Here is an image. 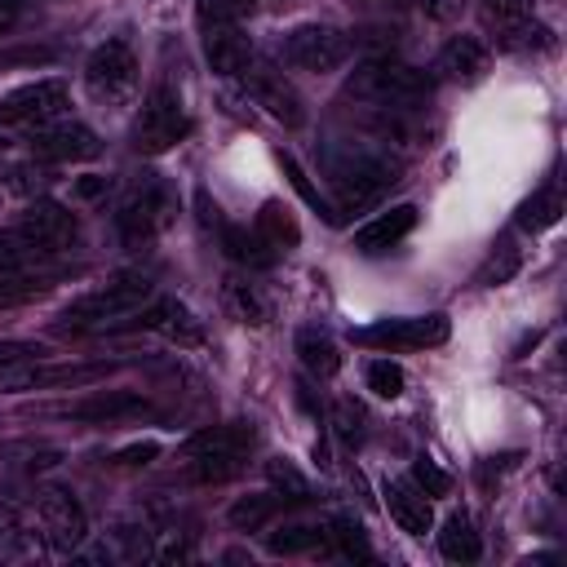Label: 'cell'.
<instances>
[{"label": "cell", "instance_id": "cell-9", "mask_svg": "<svg viewBox=\"0 0 567 567\" xmlns=\"http://www.w3.org/2000/svg\"><path fill=\"white\" fill-rule=\"evenodd\" d=\"M35 518H40V532H44L53 554H75L84 545V536H89L84 505L66 487H44L40 501H35Z\"/></svg>", "mask_w": 567, "mask_h": 567}, {"label": "cell", "instance_id": "cell-21", "mask_svg": "<svg viewBox=\"0 0 567 567\" xmlns=\"http://www.w3.org/2000/svg\"><path fill=\"white\" fill-rule=\"evenodd\" d=\"M385 509H390V518L399 523V532H408V536H425V532L434 527L430 496H425L416 483H408V478H390V483H385Z\"/></svg>", "mask_w": 567, "mask_h": 567}, {"label": "cell", "instance_id": "cell-30", "mask_svg": "<svg viewBox=\"0 0 567 567\" xmlns=\"http://www.w3.org/2000/svg\"><path fill=\"white\" fill-rule=\"evenodd\" d=\"M323 540H328V527H319V523H288V527L266 536L270 554H306V549H315Z\"/></svg>", "mask_w": 567, "mask_h": 567}, {"label": "cell", "instance_id": "cell-38", "mask_svg": "<svg viewBox=\"0 0 567 567\" xmlns=\"http://www.w3.org/2000/svg\"><path fill=\"white\" fill-rule=\"evenodd\" d=\"M328 536H332L350 558H359V563L372 558V545H368V536H363V527H359L354 518H332V523H328Z\"/></svg>", "mask_w": 567, "mask_h": 567}, {"label": "cell", "instance_id": "cell-35", "mask_svg": "<svg viewBox=\"0 0 567 567\" xmlns=\"http://www.w3.org/2000/svg\"><path fill=\"white\" fill-rule=\"evenodd\" d=\"M44 292H49V279H35V275H0V310L27 306V301H35Z\"/></svg>", "mask_w": 567, "mask_h": 567}, {"label": "cell", "instance_id": "cell-1", "mask_svg": "<svg viewBox=\"0 0 567 567\" xmlns=\"http://www.w3.org/2000/svg\"><path fill=\"white\" fill-rule=\"evenodd\" d=\"M323 168H328V182H332V208L337 217L341 213H363L368 204H377L394 182H399V164L368 151V146H328L323 151Z\"/></svg>", "mask_w": 567, "mask_h": 567}, {"label": "cell", "instance_id": "cell-14", "mask_svg": "<svg viewBox=\"0 0 567 567\" xmlns=\"http://www.w3.org/2000/svg\"><path fill=\"white\" fill-rule=\"evenodd\" d=\"M31 155L35 159H53V164L93 159L97 155V137H93V128H84L75 120H49V124L31 128Z\"/></svg>", "mask_w": 567, "mask_h": 567}, {"label": "cell", "instance_id": "cell-6", "mask_svg": "<svg viewBox=\"0 0 567 567\" xmlns=\"http://www.w3.org/2000/svg\"><path fill=\"white\" fill-rule=\"evenodd\" d=\"M146 301H151V279L146 275H115L111 284L71 301L62 319H66V328H97V323H111V319H124V315L142 310Z\"/></svg>", "mask_w": 567, "mask_h": 567}, {"label": "cell", "instance_id": "cell-41", "mask_svg": "<svg viewBox=\"0 0 567 567\" xmlns=\"http://www.w3.org/2000/svg\"><path fill=\"white\" fill-rule=\"evenodd\" d=\"M483 9H487V18H496V27L532 18V0H483Z\"/></svg>", "mask_w": 567, "mask_h": 567}, {"label": "cell", "instance_id": "cell-46", "mask_svg": "<svg viewBox=\"0 0 567 567\" xmlns=\"http://www.w3.org/2000/svg\"><path fill=\"white\" fill-rule=\"evenodd\" d=\"M257 4H261V0H257Z\"/></svg>", "mask_w": 567, "mask_h": 567}, {"label": "cell", "instance_id": "cell-22", "mask_svg": "<svg viewBox=\"0 0 567 567\" xmlns=\"http://www.w3.org/2000/svg\"><path fill=\"white\" fill-rule=\"evenodd\" d=\"M487 44L474 40V35H452L443 49H439V71L456 84H478L487 75Z\"/></svg>", "mask_w": 567, "mask_h": 567}, {"label": "cell", "instance_id": "cell-42", "mask_svg": "<svg viewBox=\"0 0 567 567\" xmlns=\"http://www.w3.org/2000/svg\"><path fill=\"white\" fill-rule=\"evenodd\" d=\"M49 350L40 341H0V368H13V363H27V359H44Z\"/></svg>", "mask_w": 567, "mask_h": 567}, {"label": "cell", "instance_id": "cell-40", "mask_svg": "<svg viewBox=\"0 0 567 567\" xmlns=\"http://www.w3.org/2000/svg\"><path fill=\"white\" fill-rule=\"evenodd\" d=\"M412 483H416L425 496H447V487H452V478H447L430 456H416V461H412Z\"/></svg>", "mask_w": 567, "mask_h": 567}, {"label": "cell", "instance_id": "cell-44", "mask_svg": "<svg viewBox=\"0 0 567 567\" xmlns=\"http://www.w3.org/2000/svg\"><path fill=\"white\" fill-rule=\"evenodd\" d=\"M18 22V0H0V31H9Z\"/></svg>", "mask_w": 567, "mask_h": 567}, {"label": "cell", "instance_id": "cell-4", "mask_svg": "<svg viewBox=\"0 0 567 567\" xmlns=\"http://www.w3.org/2000/svg\"><path fill=\"white\" fill-rule=\"evenodd\" d=\"M186 133H190V115H186L177 89H173V84H155V89L146 93L142 111H137V120H133V151H142V155H164V151H173Z\"/></svg>", "mask_w": 567, "mask_h": 567}, {"label": "cell", "instance_id": "cell-33", "mask_svg": "<svg viewBox=\"0 0 567 567\" xmlns=\"http://www.w3.org/2000/svg\"><path fill=\"white\" fill-rule=\"evenodd\" d=\"M35 549V536L27 532L18 509H0V558H27Z\"/></svg>", "mask_w": 567, "mask_h": 567}, {"label": "cell", "instance_id": "cell-23", "mask_svg": "<svg viewBox=\"0 0 567 567\" xmlns=\"http://www.w3.org/2000/svg\"><path fill=\"white\" fill-rule=\"evenodd\" d=\"M221 306H226V315H230L235 323H248V328L270 323V297H266L252 279L230 275V279L221 284Z\"/></svg>", "mask_w": 567, "mask_h": 567}, {"label": "cell", "instance_id": "cell-31", "mask_svg": "<svg viewBox=\"0 0 567 567\" xmlns=\"http://www.w3.org/2000/svg\"><path fill=\"white\" fill-rule=\"evenodd\" d=\"M266 478H270V487H275V496H279V501H292V505L310 501V478H306L292 461H284V456L266 461Z\"/></svg>", "mask_w": 567, "mask_h": 567}, {"label": "cell", "instance_id": "cell-17", "mask_svg": "<svg viewBox=\"0 0 567 567\" xmlns=\"http://www.w3.org/2000/svg\"><path fill=\"white\" fill-rule=\"evenodd\" d=\"M244 80H248V93L257 97V106H266V115H275L279 124L297 128V124L306 120L297 89H292L279 71H270V66H248V71H244Z\"/></svg>", "mask_w": 567, "mask_h": 567}, {"label": "cell", "instance_id": "cell-28", "mask_svg": "<svg viewBox=\"0 0 567 567\" xmlns=\"http://www.w3.org/2000/svg\"><path fill=\"white\" fill-rule=\"evenodd\" d=\"M275 509H279V496H275V492H252V496H239L226 518H230L239 532H261V527L275 518Z\"/></svg>", "mask_w": 567, "mask_h": 567}, {"label": "cell", "instance_id": "cell-16", "mask_svg": "<svg viewBox=\"0 0 567 567\" xmlns=\"http://www.w3.org/2000/svg\"><path fill=\"white\" fill-rule=\"evenodd\" d=\"M146 412H151V399L142 390H97L89 399H75L71 408H62V416L89 421V425H115V421H133Z\"/></svg>", "mask_w": 567, "mask_h": 567}, {"label": "cell", "instance_id": "cell-27", "mask_svg": "<svg viewBox=\"0 0 567 567\" xmlns=\"http://www.w3.org/2000/svg\"><path fill=\"white\" fill-rule=\"evenodd\" d=\"M518 266H523V252L514 248V239L505 235V239H496V248L487 252V261L478 266V275H474V284L478 288H496V284H509L514 275H518Z\"/></svg>", "mask_w": 567, "mask_h": 567}, {"label": "cell", "instance_id": "cell-39", "mask_svg": "<svg viewBox=\"0 0 567 567\" xmlns=\"http://www.w3.org/2000/svg\"><path fill=\"white\" fill-rule=\"evenodd\" d=\"M257 0H195V13H199V27H213V22H239L244 13H252Z\"/></svg>", "mask_w": 567, "mask_h": 567}, {"label": "cell", "instance_id": "cell-13", "mask_svg": "<svg viewBox=\"0 0 567 567\" xmlns=\"http://www.w3.org/2000/svg\"><path fill=\"white\" fill-rule=\"evenodd\" d=\"M66 106V80L49 75V80H31L13 93L0 97V124H49L58 120Z\"/></svg>", "mask_w": 567, "mask_h": 567}, {"label": "cell", "instance_id": "cell-10", "mask_svg": "<svg viewBox=\"0 0 567 567\" xmlns=\"http://www.w3.org/2000/svg\"><path fill=\"white\" fill-rule=\"evenodd\" d=\"M354 346H390V350H416V346H443L447 341V315H399L377 319L368 328L350 332Z\"/></svg>", "mask_w": 567, "mask_h": 567}, {"label": "cell", "instance_id": "cell-11", "mask_svg": "<svg viewBox=\"0 0 567 567\" xmlns=\"http://www.w3.org/2000/svg\"><path fill=\"white\" fill-rule=\"evenodd\" d=\"M13 235H18L22 248H31V252H62V248L75 244L80 221H75V213L62 208L58 199H35V204L18 217Z\"/></svg>", "mask_w": 567, "mask_h": 567}, {"label": "cell", "instance_id": "cell-36", "mask_svg": "<svg viewBox=\"0 0 567 567\" xmlns=\"http://www.w3.org/2000/svg\"><path fill=\"white\" fill-rule=\"evenodd\" d=\"M279 164H284V173H288V182L297 186V195H301V199H306L310 208H319V213H323V221H337V208H332V204H328V199L319 195V186H315V182H310V177L301 173V164H297V159H292L288 151H279Z\"/></svg>", "mask_w": 567, "mask_h": 567}, {"label": "cell", "instance_id": "cell-2", "mask_svg": "<svg viewBox=\"0 0 567 567\" xmlns=\"http://www.w3.org/2000/svg\"><path fill=\"white\" fill-rule=\"evenodd\" d=\"M252 443H257L252 421H226V425H208V430L190 434L182 443V456L190 461V478L195 483H221V478L244 470Z\"/></svg>", "mask_w": 567, "mask_h": 567}, {"label": "cell", "instance_id": "cell-19", "mask_svg": "<svg viewBox=\"0 0 567 567\" xmlns=\"http://www.w3.org/2000/svg\"><path fill=\"white\" fill-rule=\"evenodd\" d=\"M137 328H146V332H159V337H168L173 346H199L204 341V323L195 319V310L190 306H182L177 297H159L151 310H142L137 319H133Z\"/></svg>", "mask_w": 567, "mask_h": 567}, {"label": "cell", "instance_id": "cell-37", "mask_svg": "<svg viewBox=\"0 0 567 567\" xmlns=\"http://www.w3.org/2000/svg\"><path fill=\"white\" fill-rule=\"evenodd\" d=\"M332 425H337V439H341L346 447H354V443H363V425H368V416H363V408H359L354 399H337V408H332Z\"/></svg>", "mask_w": 567, "mask_h": 567}, {"label": "cell", "instance_id": "cell-26", "mask_svg": "<svg viewBox=\"0 0 567 567\" xmlns=\"http://www.w3.org/2000/svg\"><path fill=\"white\" fill-rule=\"evenodd\" d=\"M439 554L447 563H478L483 540H478V532L465 514H447V523L439 527Z\"/></svg>", "mask_w": 567, "mask_h": 567}, {"label": "cell", "instance_id": "cell-3", "mask_svg": "<svg viewBox=\"0 0 567 567\" xmlns=\"http://www.w3.org/2000/svg\"><path fill=\"white\" fill-rule=\"evenodd\" d=\"M177 217V195L159 182V177H142L115 208V230L128 248H146L155 244Z\"/></svg>", "mask_w": 567, "mask_h": 567}, {"label": "cell", "instance_id": "cell-5", "mask_svg": "<svg viewBox=\"0 0 567 567\" xmlns=\"http://www.w3.org/2000/svg\"><path fill=\"white\" fill-rule=\"evenodd\" d=\"M430 75L416 71V66H403V62H390V58H377L368 66H359V75L350 80V93L354 97H372L377 106H421L430 97Z\"/></svg>", "mask_w": 567, "mask_h": 567}, {"label": "cell", "instance_id": "cell-24", "mask_svg": "<svg viewBox=\"0 0 567 567\" xmlns=\"http://www.w3.org/2000/svg\"><path fill=\"white\" fill-rule=\"evenodd\" d=\"M252 235H257L275 257L301 244V226H297V217L288 213V204H279V199H266V204H261V213H257V221H252Z\"/></svg>", "mask_w": 567, "mask_h": 567}, {"label": "cell", "instance_id": "cell-34", "mask_svg": "<svg viewBox=\"0 0 567 567\" xmlns=\"http://www.w3.org/2000/svg\"><path fill=\"white\" fill-rule=\"evenodd\" d=\"M363 377H368V390H372L377 399H399L403 385H408V377H403V368H399L394 359H372Z\"/></svg>", "mask_w": 567, "mask_h": 567}, {"label": "cell", "instance_id": "cell-20", "mask_svg": "<svg viewBox=\"0 0 567 567\" xmlns=\"http://www.w3.org/2000/svg\"><path fill=\"white\" fill-rule=\"evenodd\" d=\"M412 226H416V204H394V208L377 213L372 221H363L354 230V248L368 252V257H377V252L394 248L403 235H412Z\"/></svg>", "mask_w": 567, "mask_h": 567}, {"label": "cell", "instance_id": "cell-25", "mask_svg": "<svg viewBox=\"0 0 567 567\" xmlns=\"http://www.w3.org/2000/svg\"><path fill=\"white\" fill-rule=\"evenodd\" d=\"M297 359H301L306 372H315L323 381L337 377V368H341V350H337V341L323 328H301L297 332Z\"/></svg>", "mask_w": 567, "mask_h": 567}, {"label": "cell", "instance_id": "cell-29", "mask_svg": "<svg viewBox=\"0 0 567 567\" xmlns=\"http://www.w3.org/2000/svg\"><path fill=\"white\" fill-rule=\"evenodd\" d=\"M558 217H563V195H558L554 186H545V190H536L532 199L518 204V217H514V221H518L523 230H545V226H554Z\"/></svg>", "mask_w": 567, "mask_h": 567}, {"label": "cell", "instance_id": "cell-12", "mask_svg": "<svg viewBox=\"0 0 567 567\" xmlns=\"http://www.w3.org/2000/svg\"><path fill=\"white\" fill-rule=\"evenodd\" d=\"M111 363H13L0 368V394H22V390H44V385H89L106 377Z\"/></svg>", "mask_w": 567, "mask_h": 567}, {"label": "cell", "instance_id": "cell-32", "mask_svg": "<svg viewBox=\"0 0 567 567\" xmlns=\"http://www.w3.org/2000/svg\"><path fill=\"white\" fill-rule=\"evenodd\" d=\"M501 44L505 49H518V53H545V49H554V31L549 27H540V22H532V18H523V22H505L501 27Z\"/></svg>", "mask_w": 567, "mask_h": 567}, {"label": "cell", "instance_id": "cell-18", "mask_svg": "<svg viewBox=\"0 0 567 567\" xmlns=\"http://www.w3.org/2000/svg\"><path fill=\"white\" fill-rule=\"evenodd\" d=\"M204 58L217 75H244L252 66V40L239 22H213L204 27Z\"/></svg>", "mask_w": 567, "mask_h": 567}, {"label": "cell", "instance_id": "cell-8", "mask_svg": "<svg viewBox=\"0 0 567 567\" xmlns=\"http://www.w3.org/2000/svg\"><path fill=\"white\" fill-rule=\"evenodd\" d=\"M284 62L297 66V71H315V75H328L337 71L346 58H350V35L337 31V27H323V22H306V27H292L279 44Z\"/></svg>", "mask_w": 567, "mask_h": 567}, {"label": "cell", "instance_id": "cell-45", "mask_svg": "<svg viewBox=\"0 0 567 567\" xmlns=\"http://www.w3.org/2000/svg\"><path fill=\"white\" fill-rule=\"evenodd\" d=\"M102 186H106V177H84V182H80V195H97Z\"/></svg>", "mask_w": 567, "mask_h": 567}, {"label": "cell", "instance_id": "cell-15", "mask_svg": "<svg viewBox=\"0 0 567 567\" xmlns=\"http://www.w3.org/2000/svg\"><path fill=\"white\" fill-rule=\"evenodd\" d=\"M195 204H199V221L217 235V244L226 248V257H230V261H239V266H270V261H275V252H270V248H266L248 226H235V221H226V217H221V208L208 199V190H199V195H195Z\"/></svg>", "mask_w": 567, "mask_h": 567}, {"label": "cell", "instance_id": "cell-7", "mask_svg": "<svg viewBox=\"0 0 567 567\" xmlns=\"http://www.w3.org/2000/svg\"><path fill=\"white\" fill-rule=\"evenodd\" d=\"M84 89L102 106H124L137 93V58L128 40H106L84 62Z\"/></svg>", "mask_w": 567, "mask_h": 567}, {"label": "cell", "instance_id": "cell-43", "mask_svg": "<svg viewBox=\"0 0 567 567\" xmlns=\"http://www.w3.org/2000/svg\"><path fill=\"white\" fill-rule=\"evenodd\" d=\"M155 456H159V443L146 439V443H128V447H120L111 461H115V465H146V461H155Z\"/></svg>", "mask_w": 567, "mask_h": 567}]
</instances>
